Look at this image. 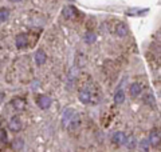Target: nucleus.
<instances>
[{
	"label": "nucleus",
	"mask_w": 161,
	"mask_h": 152,
	"mask_svg": "<svg viewBox=\"0 0 161 152\" xmlns=\"http://www.w3.org/2000/svg\"><path fill=\"white\" fill-rule=\"evenodd\" d=\"M93 98H94V95H93L92 91H90V87H85L82 89H79V100H80V103L89 104V103H92Z\"/></svg>",
	"instance_id": "1"
},
{
	"label": "nucleus",
	"mask_w": 161,
	"mask_h": 152,
	"mask_svg": "<svg viewBox=\"0 0 161 152\" xmlns=\"http://www.w3.org/2000/svg\"><path fill=\"white\" fill-rule=\"evenodd\" d=\"M36 104L39 105L42 109H47L51 105V99L46 95H39L36 98Z\"/></svg>",
	"instance_id": "2"
},
{
	"label": "nucleus",
	"mask_w": 161,
	"mask_h": 152,
	"mask_svg": "<svg viewBox=\"0 0 161 152\" xmlns=\"http://www.w3.org/2000/svg\"><path fill=\"white\" fill-rule=\"evenodd\" d=\"M149 144H152L153 147H158L160 145V131L157 128H154L149 135Z\"/></svg>",
	"instance_id": "3"
},
{
	"label": "nucleus",
	"mask_w": 161,
	"mask_h": 152,
	"mask_svg": "<svg viewBox=\"0 0 161 152\" xmlns=\"http://www.w3.org/2000/svg\"><path fill=\"white\" fill-rule=\"evenodd\" d=\"M8 127H9V129H11V131H15V132H16V131L22 129L23 124H22V121H20V119L18 118V116H14V118L9 120Z\"/></svg>",
	"instance_id": "4"
},
{
	"label": "nucleus",
	"mask_w": 161,
	"mask_h": 152,
	"mask_svg": "<svg viewBox=\"0 0 161 152\" xmlns=\"http://www.w3.org/2000/svg\"><path fill=\"white\" fill-rule=\"evenodd\" d=\"M125 138H126V135H125L124 132H114L113 136H112V141L117 145H124L125 144Z\"/></svg>",
	"instance_id": "5"
},
{
	"label": "nucleus",
	"mask_w": 161,
	"mask_h": 152,
	"mask_svg": "<svg viewBox=\"0 0 161 152\" xmlns=\"http://www.w3.org/2000/svg\"><path fill=\"white\" fill-rule=\"evenodd\" d=\"M15 44H16V47L18 48H24V47H27V44H28V39L27 36L24 33H20L16 36V39H15Z\"/></svg>",
	"instance_id": "6"
},
{
	"label": "nucleus",
	"mask_w": 161,
	"mask_h": 152,
	"mask_svg": "<svg viewBox=\"0 0 161 152\" xmlns=\"http://www.w3.org/2000/svg\"><path fill=\"white\" fill-rule=\"evenodd\" d=\"M46 59H47V55L43 49H38L36 53H35V62H36L38 65H43L46 63Z\"/></svg>",
	"instance_id": "7"
},
{
	"label": "nucleus",
	"mask_w": 161,
	"mask_h": 152,
	"mask_svg": "<svg viewBox=\"0 0 161 152\" xmlns=\"http://www.w3.org/2000/svg\"><path fill=\"white\" fill-rule=\"evenodd\" d=\"M11 104L15 107V109H19V111L24 109V108H26V105H27L26 100L22 99V98H16V99H14V100L11 101Z\"/></svg>",
	"instance_id": "8"
},
{
	"label": "nucleus",
	"mask_w": 161,
	"mask_h": 152,
	"mask_svg": "<svg viewBox=\"0 0 161 152\" xmlns=\"http://www.w3.org/2000/svg\"><path fill=\"white\" fill-rule=\"evenodd\" d=\"M126 148L129 149H134L136 148V145H137V140H136V138L133 135H129L125 138V144H124Z\"/></svg>",
	"instance_id": "9"
},
{
	"label": "nucleus",
	"mask_w": 161,
	"mask_h": 152,
	"mask_svg": "<svg viewBox=\"0 0 161 152\" xmlns=\"http://www.w3.org/2000/svg\"><path fill=\"white\" fill-rule=\"evenodd\" d=\"M74 115H75V111L73 108H67L66 112L63 114V125H69V123L74 118Z\"/></svg>",
	"instance_id": "10"
},
{
	"label": "nucleus",
	"mask_w": 161,
	"mask_h": 152,
	"mask_svg": "<svg viewBox=\"0 0 161 152\" xmlns=\"http://www.w3.org/2000/svg\"><path fill=\"white\" fill-rule=\"evenodd\" d=\"M141 85L138 84V83H134V84H132L130 85V88H129V92H130V96L132 98H137V96L141 94Z\"/></svg>",
	"instance_id": "11"
},
{
	"label": "nucleus",
	"mask_w": 161,
	"mask_h": 152,
	"mask_svg": "<svg viewBox=\"0 0 161 152\" xmlns=\"http://www.w3.org/2000/svg\"><path fill=\"white\" fill-rule=\"evenodd\" d=\"M115 33H117L118 36H121V38L125 36V35L128 33V27L124 23H118L117 27H115Z\"/></svg>",
	"instance_id": "12"
},
{
	"label": "nucleus",
	"mask_w": 161,
	"mask_h": 152,
	"mask_svg": "<svg viewBox=\"0 0 161 152\" xmlns=\"http://www.w3.org/2000/svg\"><path fill=\"white\" fill-rule=\"evenodd\" d=\"M125 101V92L122 89H118L114 95V103L115 104H122Z\"/></svg>",
	"instance_id": "13"
},
{
	"label": "nucleus",
	"mask_w": 161,
	"mask_h": 152,
	"mask_svg": "<svg viewBox=\"0 0 161 152\" xmlns=\"http://www.w3.org/2000/svg\"><path fill=\"white\" fill-rule=\"evenodd\" d=\"M11 147H12V149H15V151L23 149V147H24V141H23V139H14Z\"/></svg>",
	"instance_id": "14"
},
{
	"label": "nucleus",
	"mask_w": 161,
	"mask_h": 152,
	"mask_svg": "<svg viewBox=\"0 0 161 152\" xmlns=\"http://www.w3.org/2000/svg\"><path fill=\"white\" fill-rule=\"evenodd\" d=\"M75 13H77V9L73 8V7H66L63 9V15L66 19H71L75 16Z\"/></svg>",
	"instance_id": "15"
},
{
	"label": "nucleus",
	"mask_w": 161,
	"mask_h": 152,
	"mask_svg": "<svg viewBox=\"0 0 161 152\" xmlns=\"http://www.w3.org/2000/svg\"><path fill=\"white\" fill-rule=\"evenodd\" d=\"M149 148H150V144L148 139H144L140 141V149L142 152H149Z\"/></svg>",
	"instance_id": "16"
},
{
	"label": "nucleus",
	"mask_w": 161,
	"mask_h": 152,
	"mask_svg": "<svg viewBox=\"0 0 161 152\" xmlns=\"http://www.w3.org/2000/svg\"><path fill=\"white\" fill-rule=\"evenodd\" d=\"M8 16H9V11L7 8L0 9V20H2V22H6V20L8 19Z\"/></svg>",
	"instance_id": "17"
},
{
	"label": "nucleus",
	"mask_w": 161,
	"mask_h": 152,
	"mask_svg": "<svg viewBox=\"0 0 161 152\" xmlns=\"http://www.w3.org/2000/svg\"><path fill=\"white\" fill-rule=\"evenodd\" d=\"M95 40V35L93 33V32H89V33H86V42L89 43V44H92L93 42Z\"/></svg>",
	"instance_id": "18"
},
{
	"label": "nucleus",
	"mask_w": 161,
	"mask_h": 152,
	"mask_svg": "<svg viewBox=\"0 0 161 152\" xmlns=\"http://www.w3.org/2000/svg\"><path fill=\"white\" fill-rule=\"evenodd\" d=\"M7 132H6V129H0V141H3V143H6L7 141Z\"/></svg>",
	"instance_id": "19"
},
{
	"label": "nucleus",
	"mask_w": 161,
	"mask_h": 152,
	"mask_svg": "<svg viewBox=\"0 0 161 152\" xmlns=\"http://www.w3.org/2000/svg\"><path fill=\"white\" fill-rule=\"evenodd\" d=\"M144 100L147 101V103H149L150 105H152V107H154V98H153L152 95H149L148 98H147V99H144Z\"/></svg>",
	"instance_id": "20"
},
{
	"label": "nucleus",
	"mask_w": 161,
	"mask_h": 152,
	"mask_svg": "<svg viewBox=\"0 0 161 152\" xmlns=\"http://www.w3.org/2000/svg\"><path fill=\"white\" fill-rule=\"evenodd\" d=\"M3 100H4V94H2V92H0V104L3 103Z\"/></svg>",
	"instance_id": "21"
},
{
	"label": "nucleus",
	"mask_w": 161,
	"mask_h": 152,
	"mask_svg": "<svg viewBox=\"0 0 161 152\" xmlns=\"http://www.w3.org/2000/svg\"><path fill=\"white\" fill-rule=\"evenodd\" d=\"M9 2H12V3H16V2H22V0H9Z\"/></svg>",
	"instance_id": "22"
}]
</instances>
